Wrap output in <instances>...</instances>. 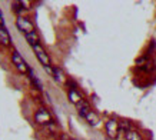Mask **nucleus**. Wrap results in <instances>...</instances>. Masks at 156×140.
I'll use <instances>...</instances> for the list:
<instances>
[{"instance_id":"f257e3e1","label":"nucleus","mask_w":156,"mask_h":140,"mask_svg":"<svg viewBox=\"0 0 156 140\" xmlns=\"http://www.w3.org/2000/svg\"><path fill=\"white\" fill-rule=\"evenodd\" d=\"M12 60H13V65L17 67V70H19L20 73H23V75H29L30 73V67H29V65L26 63V60H24L23 57L20 56L19 51L13 50V53H12Z\"/></svg>"},{"instance_id":"f03ea898","label":"nucleus","mask_w":156,"mask_h":140,"mask_svg":"<svg viewBox=\"0 0 156 140\" xmlns=\"http://www.w3.org/2000/svg\"><path fill=\"white\" fill-rule=\"evenodd\" d=\"M16 26L19 29L22 33H24V36H27L30 33H34V26L33 23L27 19V17H24V16H19L17 20H16Z\"/></svg>"},{"instance_id":"7ed1b4c3","label":"nucleus","mask_w":156,"mask_h":140,"mask_svg":"<svg viewBox=\"0 0 156 140\" xmlns=\"http://www.w3.org/2000/svg\"><path fill=\"white\" fill-rule=\"evenodd\" d=\"M106 135L110 137V139H118L119 136V131H120V124H119V121H116L115 119H110V120L106 121Z\"/></svg>"},{"instance_id":"20e7f679","label":"nucleus","mask_w":156,"mask_h":140,"mask_svg":"<svg viewBox=\"0 0 156 140\" xmlns=\"http://www.w3.org/2000/svg\"><path fill=\"white\" fill-rule=\"evenodd\" d=\"M34 120L39 124H52V114L46 110V109H39L36 114H34Z\"/></svg>"},{"instance_id":"39448f33","label":"nucleus","mask_w":156,"mask_h":140,"mask_svg":"<svg viewBox=\"0 0 156 140\" xmlns=\"http://www.w3.org/2000/svg\"><path fill=\"white\" fill-rule=\"evenodd\" d=\"M33 51H34V54H36V57L39 59V61L42 63L43 67H46V66H50V57L48 56V53L44 51V49H43L40 44L34 46V47H33Z\"/></svg>"},{"instance_id":"423d86ee","label":"nucleus","mask_w":156,"mask_h":140,"mask_svg":"<svg viewBox=\"0 0 156 140\" xmlns=\"http://www.w3.org/2000/svg\"><path fill=\"white\" fill-rule=\"evenodd\" d=\"M0 44L5 47H9L12 44V39H10V34L7 32V29L5 26H0Z\"/></svg>"},{"instance_id":"0eeeda50","label":"nucleus","mask_w":156,"mask_h":140,"mask_svg":"<svg viewBox=\"0 0 156 140\" xmlns=\"http://www.w3.org/2000/svg\"><path fill=\"white\" fill-rule=\"evenodd\" d=\"M76 107H77V113H79V114H80L83 119H85V117L87 116L90 112H92V109H90V104L86 102V100H82V102L79 103V104H77Z\"/></svg>"},{"instance_id":"6e6552de","label":"nucleus","mask_w":156,"mask_h":140,"mask_svg":"<svg viewBox=\"0 0 156 140\" xmlns=\"http://www.w3.org/2000/svg\"><path fill=\"white\" fill-rule=\"evenodd\" d=\"M69 100H70V102L73 103V104H76V106H77V104H79V103H80L82 100H83V97H82L80 94L76 92L75 87H73V89L69 90Z\"/></svg>"},{"instance_id":"1a4fd4ad","label":"nucleus","mask_w":156,"mask_h":140,"mask_svg":"<svg viewBox=\"0 0 156 140\" xmlns=\"http://www.w3.org/2000/svg\"><path fill=\"white\" fill-rule=\"evenodd\" d=\"M85 119L87 120V123H89L90 126H98V124H99V117H98V114H96L93 110H92Z\"/></svg>"},{"instance_id":"9d476101","label":"nucleus","mask_w":156,"mask_h":140,"mask_svg":"<svg viewBox=\"0 0 156 140\" xmlns=\"http://www.w3.org/2000/svg\"><path fill=\"white\" fill-rule=\"evenodd\" d=\"M26 39H27L29 44H30L32 47H34V46H37V44H40V43H39V36L36 34V32H34V33H30V34H27V36H26Z\"/></svg>"},{"instance_id":"9b49d317","label":"nucleus","mask_w":156,"mask_h":140,"mask_svg":"<svg viewBox=\"0 0 156 140\" xmlns=\"http://www.w3.org/2000/svg\"><path fill=\"white\" fill-rule=\"evenodd\" d=\"M125 135H126V140H143L142 137H140V135L135 130H129L128 133H125Z\"/></svg>"},{"instance_id":"f8f14e48","label":"nucleus","mask_w":156,"mask_h":140,"mask_svg":"<svg viewBox=\"0 0 156 140\" xmlns=\"http://www.w3.org/2000/svg\"><path fill=\"white\" fill-rule=\"evenodd\" d=\"M53 77H55V79H56V82H59V83H63V82H65L63 72H62L60 69H57V67H55V75H53Z\"/></svg>"},{"instance_id":"ddd939ff","label":"nucleus","mask_w":156,"mask_h":140,"mask_svg":"<svg viewBox=\"0 0 156 140\" xmlns=\"http://www.w3.org/2000/svg\"><path fill=\"white\" fill-rule=\"evenodd\" d=\"M29 76H30V79H32V82H33L34 84H36V87L37 89H42V83H40V80L36 77V76L33 75V70H30V73H29Z\"/></svg>"},{"instance_id":"4468645a","label":"nucleus","mask_w":156,"mask_h":140,"mask_svg":"<svg viewBox=\"0 0 156 140\" xmlns=\"http://www.w3.org/2000/svg\"><path fill=\"white\" fill-rule=\"evenodd\" d=\"M20 5H22V7H23V9H30V3H29V2H24V0H20Z\"/></svg>"},{"instance_id":"2eb2a0df","label":"nucleus","mask_w":156,"mask_h":140,"mask_svg":"<svg viewBox=\"0 0 156 140\" xmlns=\"http://www.w3.org/2000/svg\"><path fill=\"white\" fill-rule=\"evenodd\" d=\"M0 26H5V19H3V13L0 10Z\"/></svg>"},{"instance_id":"dca6fc26","label":"nucleus","mask_w":156,"mask_h":140,"mask_svg":"<svg viewBox=\"0 0 156 140\" xmlns=\"http://www.w3.org/2000/svg\"><path fill=\"white\" fill-rule=\"evenodd\" d=\"M72 140H75V139H72Z\"/></svg>"}]
</instances>
